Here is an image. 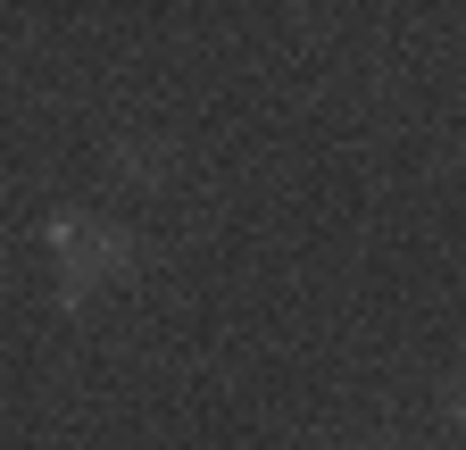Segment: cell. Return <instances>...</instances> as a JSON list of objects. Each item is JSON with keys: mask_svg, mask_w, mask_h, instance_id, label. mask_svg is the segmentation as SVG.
<instances>
[{"mask_svg": "<svg viewBox=\"0 0 466 450\" xmlns=\"http://www.w3.org/2000/svg\"><path fill=\"white\" fill-rule=\"evenodd\" d=\"M50 251H67V275H76V292H92L100 275H126V267H134L126 234H108V225H50Z\"/></svg>", "mask_w": 466, "mask_h": 450, "instance_id": "1", "label": "cell"}]
</instances>
